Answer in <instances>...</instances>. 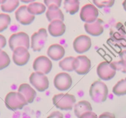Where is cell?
I'll return each instance as SVG.
<instances>
[{"label": "cell", "mask_w": 126, "mask_h": 118, "mask_svg": "<svg viewBox=\"0 0 126 118\" xmlns=\"http://www.w3.org/2000/svg\"><path fill=\"white\" fill-rule=\"evenodd\" d=\"M108 88L103 82L95 81L90 86L89 94L92 100L96 103H101L106 100L108 96Z\"/></svg>", "instance_id": "obj_1"}, {"label": "cell", "mask_w": 126, "mask_h": 118, "mask_svg": "<svg viewBox=\"0 0 126 118\" xmlns=\"http://www.w3.org/2000/svg\"><path fill=\"white\" fill-rule=\"evenodd\" d=\"M4 103L7 108L10 110L15 111L22 109L27 105V101L24 96L19 92H11L6 95Z\"/></svg>", "instance_id": "obj_2"}, {"label": "cell", "mask_w": 126, "mask_h": 118, "mask_svg": "<svg viewBox=\"0 0 126 118\" xmlns=\"http://www.w3.org/2000/svg\"><path fill=\"white\" fill-rule=\"evenodd\" d=\"M76 101V98L75 96L69 93H59L53 97L54 105L61 110H72Z\"/></svg>", "instance_id": "obj_3"}, {"label": "cell", "mask_w": 126, "mask_h": 118, "mask_svg": "<svg viewBox=\"0 0 126 118\" xmlns=\"http://www.w3.org/2000/svg\"><path fill=\"white\" fill-rule=\"evenodd\" d=\"M29 81L38 92H45L49 88V80L47 75L42 72L35 71L32 72L29 77Z\"/></svg>", "instance_id": "obj_4"}, {"label": "cell", "mask_w": 126, "mask_h": 118, "mask_svg": "<svg viewBox=\"0 0 126 118\" xmlns=\"http://www.w3.org/2000/svg\"><path fill=\"white\" fill-rule=\"evenodd\" d=\"M8 44L12 51L19 47H24L29 49L30 46V38L29 35L24 32L14 33L9 37Z\"/></svg>", "instance_id": "obj_5"}, {"label": "cell", "mask_w": 126, "mask_h": 118, "mask_svg": "<svg viewBox=\"0 0 126 118\" xmlns=\"http://www.w3.org/2000/svg\"><path fill=\"white\" fill-rule=\"evenodd\" d=\"M48 38L47 30L41 28L36 32L33 33L30 39V47L33 51H40L45 47Z\"/></svg>", "instance_id": "obj_6"}, {"label": "cell", "mask_w": 126, "mask_h": 118, "mask_svg": "<svg viewBox=\"0 0 126 118\" xmlns=\"http://www.w3.org/2000/svg\"><path fill=\"white\" fill-rule=\"evenodd\" d=\"M96 73L100 79L103 81H110L115 76L116 70L111 63L103 61L98 65Z\"/></svg>", "instance_id": "obj_7"}, {"label": "cell", "mask_w": 126, "mask_h": 118, "mask_svg": "<svg viewBox=\"0 0 126 118\" xmlns=\"http://www.w3.org/2000/svg\"><path fill=\"white\" fill-rule=\"evenodd\" d=\"M98 14L97 7L93 4H87L81 8L80 17L85 23H91L98 19Z\"/></svg>", "instance_id": "obj_8"}, {"label": "cell", "mask_w": 126, "mask_h": 118, "mask_svg": "<svg viewBox=\"0 0 126 118\" xmlns=\"http://www.w3.org/2000/svg\"><path fill=\"white\" fill-rule=\"evenodd\" d=\"M32 67L35 72H40L45 74H48L51 70L53 64L48 57L45 56H40L33 61Z\"/></svg>", "instance_id": "obj_9"}, {"label": "cell", "mask_w": 126, "mask_h": 118, "mask_svg": "<svg viewBox=\"0 0 126 118\" xmlns=\"http://www.w3.org/2000/svg\"><path fill=\"white\" fill-rule=\"evenodd\" d=\"M53 82L55 88L58 90L66 91L72 86V79L68 73L63 72L56 75Z\"/></svg>", "instance_id": "obj_10"}, {"label": "cell", "mask_w": 126, "mask_h": 118, "mask_svg": "<svg viewBox=\"0 0 126 118\" xmlns=\"http://www.w3.org/2000/svg\"><path fill=\"white\" fill-rule=\"evenodd\" d=\"M92 47L91 38L86 35L77 36L73 42V48L76 53L83 54L88 51Z\"/></svg>", "instance_id": "obj_11"}, {"label": "cell", "mask_w": 126, "mask_h": 118, "mask_svg": "<svg viewBox=\"0 0 126 118\" xmlns=\"http://www.w3.org/2000/svg\"><path fill=\"white\" fill-rule=\"evenodd\" d=\"M30 57L29 49L24 47H17L13 51V61L14 64L19 66L27 64Z\"/></svg>", "instance_id": "obj_12"}, {"label": "cell", "mask_w": 126, "mask_h": 118, "mask_svg": "<svg viewBox=\"0 0 126 118\" xmlns=\"http://www.w3.org/2000/svg\"><path fill=\"white\" fill-rule=\"evenodd\" d=\"M16 20L20 24L28 25L34 21L35 16L30 14L27 10V6L22 5L17 8L15 11Z\"/></svg>", "instance_id": "obj_13"}, {"label": "cell", "mask_w": 126, "mask_h": 118, "mask_svg": "<svg viewBox=\"0 0 126 118\" xmlns=\"http://www.w3.org/2000/svg\"><path fill=\"white\" fill-rule=\"evenodd\" d=\"M103 23V20L98 18L93 22L85 23V30L87 34L92 36H100L104 32V27Z\"/></svg>", "instance_id": "obj_14"}, {"label": "cell", "mask_w": 126, "mask_h": 118, "mask_svg": "<svg viewBox=\"0 0 126 118\" xmlns=\"http://www.w3.org/2000/svg\"><path fill=\"white\" fill-rule=\"evenodd\" d=\"M49 35L54 37L61 36L66 32V25L63 20L55 19L50 22L48 26Z\"/></svg>", "instance_id": "obj_15"}, {"label": "cell", "mask_w": 126, "mask_h": 118, "mask_svg": "<svg viewBox=\"0 0 126 118\" xmlns=\"http://www.w3.org/2000/svg\"><path fill=\"white\" fill-rule=\"evenodd\" d=\"M47 55L53 61L61 60L65 55V49L61 45L58 43L51 45L47 50Z\"/></svg>", "instance_id": "obj_16"}, {"label": "cell", "mask_w": 126, "mask_h": 118, "mask_svg": "<svg viewBox=\"0 0 126 118\" xmlns=\"http://www.w3.org/2000/svg\"><path fill=\"white\" fill-rule=\"evenodd\" d=\"M79 66V60L77 58L68 56L62 59L59 63V66L63 70L67 72L75 71Z\"/></svg>", "instance_id": "obj_17"}, {"label": "cell", "mask_w": 126, "mask_h": 118, "mask_svg": "<svg viewBox=\"0 0 126 118\" xmlns=\"http://www.w3.org/2000/svg\"><path fill=\"white\" fill-rule=\"evenodd\" d=\"M18 92L24 96L28 103H33L37 96V92L28 84H22L18 88Z\"/></svg>", "instance_id": "obj_18"}, {"label": "cell", "mask_w": 126, "mask_h": 118, "mask_svg": "<svg viewBox=\"0 0 126 118\" xmlns=\"http://www.w3.org/2000/svg\"><path fill=\"white\" fill-rule=\"evenodd\" d=\"M46 17L49 22L55 19L61 20H64V16L63 11L61 10L59 6L55 4H51L48 7V9L46 11Z\"/></svg>", "instance_id": "obj_19"}, {"label": "cell", "mask_w": 126, "mask_h": 118, "mask_svg": "<svg viewBox=\"0 0 126 118\" xmlns=\"http://www.w3.org/2000/svg\"><path fill=\"white\" fill-rule=\"evenodd\" d=\"M79 60V66L75 71L79 75L87 74L91 68V61L89 58L85 55H80L77 57Z\"/></svg>", "instance_id": "obj_20"}, {"label": "cell", "mask_w": 126, "mask_h": 118, "mask_svg": "<svg viewBox=\"0 0 126 118\" xmlns=\"http://www.w3.org/2000/svg\"><path fill=\"white\" fill-rule=\"evenodd\" d=\"M92 111V105L88 101H80L74 105V114L78 118H79L83 113Z\"/></svg>", "instance_id": "obj_21"}, {"label": "cell", "mask_w": 126, "mask_h": 118, "mask_svg": "<svg viewBox=\"0 0 126 118\" xmlns=\"http://www.w3.org/2000/svg\"><path fill=\"white\" fill-rule=\"evenodd\" d=\"M27 10L30 14L33 16L41 15L47 10L45 4L38 2H32L27 6Z\"/></svg>", "instance_id": "obj_22"}, {"label": "cell", "mask_w": 126, "mask_h": 118, "mask_svg": "<svg viewBox=\"0 0 126 118\" xmlns=\"http://www.w3.org/2000/svg\"><path fill=\"white\" fill-rule=\"evenodd\" d=\"M64 8L71 15L76 14L79 11V0H64Z\"/></svg>", "instance_id": "obj_23"}, {"label": "cell", "mask_w": 126, "mask_h": 118, "mask_svg": "<svg viewBox=\"0 0 126 118\" xmlns=\"http://www.w3.org/2000/svg\"><path fill=\"white\" fill-rule=\"evenodd\" d=\"M20 0H6L1 4V9L4 13H13L18 8Z\"/></svg>", "instance_id": "obj_24"}, {"label": "cell", "mask_w": 126, "mask_h": 118, "mask_svg": "<svg viewBox=\"0 0 126 118\" xmlns=\"http://www.w3.org/2000/svg\"><path fill=\"white\" fill-rule=\"evenodd\" d=\"M112 92L117 96L126 95V78L121 79L112 88Z\"/></svg>", "instance_id": "obj_25"}, {"label": "cell", "mask_w": 126, "mask_h": 118, "mask_svg": "<svg viewBox=\"0 0 126 118\" xmlns=\"http://www.w3.org/2000/svg\"><path fill=\"white\" fill-rule=\"evenodd\" d=\"M11 19L10 16L5 13H0V32L4 31L10 25Z\"/></svg>", "instance_id": "obj_26"}, {"label": "cell", "mask_w": 126, "mask_h": 118, "mask_svg": "<svg viewBox=\"0 0 126 118\" xmlns=\"http://www.w3.org/2000/svg\"><path fill=\"white\" fill-rule=\"evenodd\" d=\"M11 59L6 52L0 48V70L9 66Z\"/></svg>", "instance_id": "obj_27"}, {"label": "cell", "mask_w": 126, "mask_h": 118, "mask_svg": "<svg viewBox=\"0 0 126 118\" xmlns=\"http://www.w3.org/2000/svg\"><path fill=\"white\" fill-rule=\"evenodd\" d=\"M93 3L98 8H111L114 4L115 0H93Z\"/></svg>", "instance_id": "obj_28"}, {"label": "cell", "mask_w": 126, "mask_h": 118, "mask_svg": "<svg viewBox=\"0 0 126 118\" xmlns=\"http://www.w3.org/2000/svg\"><path fill=\"white\" fill-rule=\"evenodd\" d=\"M116 70H119L122 72L126 74V63L122 60L118 61H114L111 63Z\"/></svg>", "instance_id": "obj_29"}, {"label": "cell", "mask_w": 126, "mask_h": 118, "mask_svg": "<svg viewBox=\"0 0 126 118\" xmlns=\"http://www.w3.org/2000/svg\"><path fill=\"white\" fill-rule=\"evenodd\" d=\"M45 5L48 7L51 4H55L58 6L60 7L61 6L62 0H43Z\"/></svg>", "instance_id": "obj_30"}, {"label": "cell", "mask_w": 126, "mask_h": 118, "mask_svg": "<svg viewBox=\"0 0 126 118\" xmlns=\"http://www.w3.org/2000/svg\"><path fill=\"white\" fill-rule=\"evenodd\" d=\"M79 118H98V116L96 113H94L92 111L83 113L80 116Z\"/></svg>", "instance_id": "obj_31"}, {"label": "cell", "mask_w": 126, "mask_h": 118, "mask_svg": "<svg viewBox=\"0 0 126 118\" xmlns=\"http://www.w3.org/2000/svg\"><path fill=\"white\" fill-rule=\"evenodd\" d=\"M116 42L121 47L126 49V34L124 35H123L121 38L116 40Z\"/></svg>", "instance_id": "obj_32"}, {"label": "cell", "mask_w": 126, "mask_h": 118, "mask_svg": "<svg viewBox=\"0 0 126 118\" xmlns=\"http://www.w3.org/2000/svg\"><path fill=\"white\" fill-rule=\"evenodd\" d=\"M47 118H64L63 114L59 111H54L51 113Z\"/></svg>", "instance_id": "obj_33"}, {"label": "cell", "mask_w": 126, "mask_h": 118, "mask_svg": "<svg viewBox=\"0 0 126 118\" xmlns=\"http://www.w3.org/2000/svg\"><path fill=\"white\" fill-rule=\"evenodd\" d=\"M7 43L6 39L4 35L0 34V48L3 49L6 47Z\"/></svg>", "instance_id": "obj_34"}, {"label": "cell", "mask_w": 126, "mask_h": 118, "mask_svg": "<svg viewBox=\"0 0 126 118\" xmlns=\"http://www.w3.org/2000/svg\"><path fill=\"white\" fill-rule=\"evenodd\" d=\"M98 118H116L114 114L109 112H105L100 114Z\"/></svg>", "instance_id": "obj_35"}, {"label": "cell", "mask_w": 126, "mask_h": 118, "mask_svg": "<svg viewBox=\"0 0 126 118\" xmlns=\"http://www.w3.org/2000/svg\"><path fill=\"white\" fill-rule=\"evenodd\" d=\"M119 56L120 58H121V60L123 61L126 63V50L122 51L119 53Z\"/></svg>", "instance_id": "obj_36"}, {"label": "cell", "mask_w": 126, "mask_h": 118, "mask_svg": "<svg viewBox=\"0 0 126 118\" xmlns=\"http://www.w3.org/2000/svg\"><path fill=\"white\" fill-rule=\"evenodd\" d=\"M35 0H20V1L24 3H30L32 2H34Z\"/></svg>", "instance_id": "obj_37"}, {"label": "cell", "mask_w": 126, "mask_h": 118, "mask_svg": "<svg viewBox=\"0 0 126 118\" xmlns=\"http://www.w3.org/2000/svg\"><path fill=\"white\" fill-rule=\"evenodd\" d=\"M122 6H123L124 9L126 11V0H124L123 3H122Z\"/></svg>", "instance_id": "obj_38"}, {"label": "cell", "mask_w": 126, "mask_h": 118, "mask_svg": "<svg viewBox=\"0 0 126 118\" xmlns=\"http://www.w3.org/2000/svg\"><path fill=\"white\" fill-rule=\"evenodd\" d=\"M5 1H6V0H0V5L3 4V3H4V2Z\"/></svg>", "instance_id": "obj_39"}]
</instances>
